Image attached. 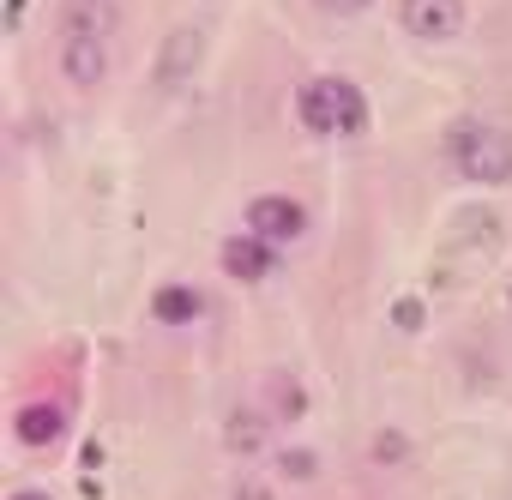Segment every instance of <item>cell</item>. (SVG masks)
I'll return each instance as SVG.
<instances>
[{"label":"cell","instance_id":"3","mask_svg":"<svg viewBox=\"0 0 512 500\" xmlns=\"http://www.w3.org/2000/svg\"><path fill=\"white\" fill-rule=\"evenodd\" d=\"M308 205L302 199H290V193H260V199H247V211H241V229L247 235H260V241H272L278 254L284 247H296V241H308Z\"/></svg>","mask_w":512,"mask_h":500},{"label":"cell","instance_id":"8","mask_svg":"<svg viewBox=\"0 0 512 500\" xmlns=\"http://www.w3.org/2000/svg\"><path fill=\"white\" fill-rule=\"evenodd\" d=\"M61 31H85V37H109L121 31V7L115 0H61Z\"/></svg>","mask_w":512,"mask_h":500},{"label":"cell","instance_id":"9","mask_svg":"<svg viewBox=\"0 0 512 500\" xmlns=\"http://www.w3.org/2000/svg\"><path fill=\"white\" fill-rule=\"evenodd\" d=\"M13 434H19V446H55L67 434V410L49 404V398H37V404H25L13 416Z\"/></svg>","mask_w":512,"mask_h":500},{"label":"cell","instance_id":"12","mask_svg":"<svg viewBox=\"0 0 512 500\" xmlns=\"http://www.w3.org/2000/svg\"><path fill=\"white\" fill-rule=\"evenodd\" d=\"M278 476L284 482H314L320 476V458L308 446H290V452H278Z\"/></svg>","mask_w":512,"mask_h":500},{"label":"cell","instance_id":"11","mask_svg":"<svg viewBox=\"0 0 512 500\" xmlns=\"http://www.w3.org/2000/svg\"><path fill=\"white\" fill-rule=\"evenodd\" d=\"M223 440H229V452L253 458V452L266 446V416H253V410H235V416H229V428H223Z\"/></svg>","mask_w":512,"mask_h":500},{"label":"cell","instance_id":"17","mask_svg":"<svg viewBox=\"0 0 512 500\" xmlns=\"http://www.w3.org/2000/svg\"><path fill=\"white\" fill-rule=\"evenodd\" d=\"M235 500H272V494H266L260 482H241V488H235Z\"/></svg>","mask_w":512,"mask_h":500},{"label":"cell","instance_id":"14","mask_svg":"<svg viewBox=\"0 0 512 500\" xmlns=\"http://www.w3.org/2000/svg\"><path fill=\"white\" fill-rule=\"evenodd\" d=\"M314 7L326 13V19H356V13H368L374 0H314Z\"/></svg>","mask_w":512,"mask_h":500},{"label":"cell","instance_id":"1","mask_svg":"<svg viewBox=\"0 0 512 500\" xmlns=\"http://www.w3.org/2000/svg\"><path fill=\"white\" fill-rule=\"evenodd\" d=\"M296 121H302L314 139H362L368 121H374V109H368V97H362L356 79H344V73H314V79L296 85Z\"/></svg>","mask_w":512,"mask_h":500},{"label":"cell","instance_id":"5","mask_svg":"<svg viewBox=\"0 0 512 500\" xmlns=\"http://www.w3.org/2000/svg\"><path fill=\"white\" fill-rule=\"evenodd\" d=\"M398 25L416 43H452L464 37V0H398Z\"/></svg>","mask_w":512,"mask_h":500},{"label":"cell","instance_id":"19","mask_svg":"<svg viewBox=\"0 0 512 500\" xmlns=\"http://www.w3.org/2000/svg\"><path fill=\"white\" fill-rule=\"evenodd\" d=\"M506 314H512V284H506Z\"/></svg>","mask_w":512,"mask_h":500},{"label":"cell","instance_id":"2","mask_svg":"<svg viewBox=\"0 0 512 500\" xmlns=\"http://www.w3.org/2000/svg\"><path fill=\"white\" fill-rule=\"evenodd\" d=\"M446 163L458 169V181L512 187V133L482 121V115H464V121L446 127Z\"/></svg>","mask_w":512,"mask_h":500},{"label":"cell","instance_id":"4","mask_svg":"<svg viewBox=\"0 0 512 500\" xmlns=\"http://www.w3.org/2000/svg\"><path fill=\"white\" fill-rule=\"evenodd\" d=\"M55 67L73 91H97L109 79V37H85V31H61L55 43Z\"/></svg>","mask_w":512,"mask_h":500},{"label":"cell","instance_id":"15","mask_svg":"<svg viewBox=\"0 0 512 500\" xmlns=\"http://www.w3.org/2000/svg\"><path fill=\"white\" fill-rule=\"evenodd\" d=\"M392 320H398V332H416V326H422V302H410V296H404V302L392 308Z\"/></svg>","mask_w":512,"mask_h":500},{"label":"cell","instance_id":"10","mask_svg":"<svg viewBox=\"0 0 512 500\" xmlns=\"http://www.w3.org/2000/svg\"><path fill=\"white\" fill-rule=\"evenodd\" d=\"M205 314V296L193 290V284H163L157 296H151V320L157 326H193Z\"/></svg>","mask_w":512,"mask_h":500},{"label":"cell","instance_id":"6","mask_svg":"<svg viewBox=\"0 0 512 500\" xmlns=\"http://www.w3.org/2000/svg\"><path fill=\"white\" fill-rule=\"evenodd\" d=\"M217 266H223L235 284H260V278H272V266H278V247L241 229V235H229V241L217 247Z\"/></svg>","mask_w":512,"mask_h":500},{"label":"cell","instance_id":"16","mask_svg":"<svg viewBox=\"0 0 512 500\" xmlns=\"http://www.w3.org/2000/svg\"><path fill=\"white\" fill-rule=\"evenodd\" d=\"M272 392H278V404H284L290 416H302V386H296V380H278Z\"/></svg>","mask_w":512,"mask_h":500},{"label":"cell","instance_id":"13","mask_svg":"<svg viewBox=\"0 0 512 500\" xmlns=\"http://www.w3.org/2000/svg\"><path fill=\"white\" fill-rule=\"evenodd\" d=\"M404 452H410V440H404L398 428H380V434H374V458H380V464H398Z\"/></svg>","mask_w":512,"mask_h":500},{"label":"cell","instance_id":"7","mask_svg":"<svg viewBox=\"0 0 512 500\" xmlns=\"http://www.w3.org/2000/svg\"><path fill=\"white\" fill-rule=\"evenodd\" d=\"M199 61H205V31H199V25H175V31L163 37V55H157V85H163V91L187 85V79L199 73Z\"/></svg>","mask_w":512,"mask_h":500},{"label":"cell","instance_id":"18","mask_svg":"<svg viewBox=\"0 0 512 500\" xmlns=\"http://www.w3.org/2000/svg\"><path fill=\"white\" fill-rule=\"evenodd\" d=\"M13 500H49V494H43V488H19Z\"/></svg>","mask_w":512,"mask_h":500}]
</instances>
